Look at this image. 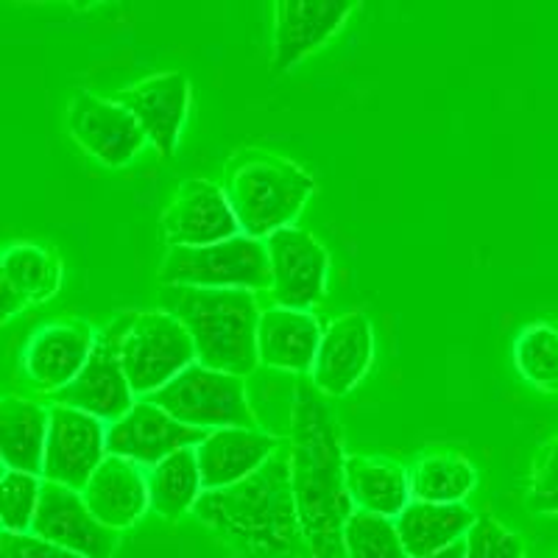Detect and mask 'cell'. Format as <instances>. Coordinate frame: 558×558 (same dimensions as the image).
Wrapping results in <instances>:
<instances>
[{
    "label": "cell",
    "mask_w": 558,
    "mask_h": 558,
    "mask_svg": "<svg viewBox=\"0 0 558 558\" xmlns=\"http://www.w3.org/2000/svg\"><path fill=\"white\" fill-rule=\"evenodd\" d=\"M204 495L202 470H198L196 447H184L166 461L148 470V497L151 508L162 520H179L193 514L196 502Z\"/></svg>",
    "instance_id": "26"
},
{
    "label": "cell",
    "mask_w": 558,
    "mask_h": 558,
    "mask_svg": "<svg viewBox=\"0 0 558 558\" xmlns=\"http://www.w3.org/2000/svg\"><path fill=\"white\" fill-rule=\"evenodd\" d=\"M375 361V327L366 313H347L324 330L311 383L324 397H343L357 388Z\"/></svg>",
    "instance_id": "16"
},
{
    "label": "cell",
    "mask_w": 558,
    "mask_h": 558,
    "mask_svg": "<svg viewBox=\"0 0 558 558\" xmlns=\"http://www.w3.org/2000/svg\"><path fill=\"white\" fill-rule=\"evenodd\" d=\"M411 497L422 502H463L475 492L477 470L461 452H427L408 466Z\"/></svg>",
    "instance_id": "27"
},
{
    "label": "cell",
    "mask_w": 558,
    "mask_h": 558,
    "mask_svg": "<svg viewBox=\"0 0 558 558\" xmlns=\"http://www.w3.org/2000/svg\"><path fill=\"white\" fill-rule=\"evenodd\" d=\"M121 363L134 397H151L196 363V347L171 313L140 311L129 316Z\"/></svg>",
    "instance_id": "7"
},
{
    "label": "cell",
    "mask_w": 558,
    "mask_h": 558,
    "mask_svg": "<svg viewBox=\"0 0 558 558\" xmlns=\"http://www.w3.org/2000/svg\"><path fill=\"white\" fill-rule=\"evenodd\" d=\"M347 558H408L397 522L386 517L355 511L343 531Z\"/></svg>",
    "instance_id": "29"
},
{
    "label": "cell",
    "mask_w": 558,
    "mask_h": 558,
    "mask_svg": "<svg viewBox=\"0 0 558 558\" xmlns=\"http://www.w3.org/2000/svg\"><path fill=\"white\" fill-rule=\"evenodd\" d=\"M43 497V477L3 470L0 481V525L7 533H32Z\"/></svg>",
    "instance_id": "30"
},
{
    "label": "cell",
    "mask_w": 558,
    "mask_h": 558,
    "mask_svg": "<svg viewBox=\"0 0 558 558\" xmlns=\"http://www.w3.org/2000/svg\"><path fill=\"white\" fill-rule=\"evenodd\" d=\"M322 324L311 311H288V307H266L257 330V355L260 366L311 375L322 347Z\"/></svg>",
    "instance_id": "21"
},
{
    "label": "cell",
    "mask_w": 558,
    "mask_h": 558,
    "mask_svg": "<svg viewBox=\"0 0 558 558\" xmlns=\"http://www.w3.org/2000/svg\"><path fill=\"white\" fill-rule=\"evenodd\" d=\"M463 542H466V558H525L520 536L488 514H477Z\"/></svg>",
    "instance_id": "32"
},
{
    "label": "cell",
    "mask_w": 558,
    "mask_h": 558,
    "mask_svg": "<svg viewBox=\"0 0 558 558\" xmlns=\"http://www.w3.org/2000/svg\"><path fill=\"white\" fill-rule=\"evenodd\" d=\"M357 3H274V70L286 73L343 28Z\"/></svg>",
    "instance_id": "18"
},
{
    "label": "cell",
    "mask_w": 558,
    "mask_h": 558,
    "mask_svg": "<svg viewBox=\"0 0 558 558\" xmlns=\"http://www.w3.org/2000/svg\"><path fill=\"white\" fill-rule=\"evenodd\" d=\"M271 268V302L288 311H313L327 296L330 254L318 238L299 227H288L266 238Z\"/></svg>",
    "instance_id": "9"
},
{
    "label": "cell",
    "mask_w": 558,
    "mask_h": 558,
    "mask_svg": "<svg viewBox=\"0 0 558 558\" xmlns=\"http://www.w3.org/2000/svg\"><path fill=\"white\" fill-rule=\"evenodd\" d=\"M288 445L299 525L311 558H347L343 531L355 514L347 488V452L338 418L311 380L293 388Z\"/></svg>",
    "instance_id": "1"
},
{
    "label": "cell",
    "mask_w": 558,
    "mask_h": 558,
    "mask_svg": "<svg viewBox=\"0 0 558 558\" xmlns=\"http://www.w3.org/2000/svg\"><path fill=\"white\" fill-rule=\"evenodd\" d=\"M418 558H466V542H456L452 547H447V550H438V553H430V556H418Z\"/></svg>",
    "instance_id": "34"
},
{
    "label": "cell",
    "mask_w": 558,
    "mask_h": 558,
    "mask_svg": "<svg viewBox=\"0 0 558 558\" xmlns=\"http://www.w3.org/2000/svg\"><path fill=\"white\" fill-rule=\"evenodd\" d=\"M96 343L98 332L89 324L76 318L48 322L28 338L23 349V372L37 391L53 397L82 375Z\"/></svg>",
    "instance_id": "14"
},
{
    "label": "cell",
    "mask_w": 558,
    "mask_h": 558,
    "mask_svg": "<svg viewBox=\"0 0 558 558\" xmlns=\"http://www.w3.org/2000/svg\"><path fill=\"white\" fill-rule=\"evenodd\" d=\"M68 129L78 146L107 168L132 162L140 148L148 143L143 126L126 107H121L114 98H98L87 93L70 104Z\"/></svg>",
    "instance_id": "13"
},
{
    "label": "cell",
    "mask_w": 558,
    "mask_h": 558,
    "mask_svg": "<svg viewBox=\"0 0 558 558\" xmlns=\"http://www.w3.org/2000/svg\"><path fill=\"white\" fill-rule=\"evenodd\" d=\"M0 553L9 558H82L34 533H0Z\"/></svg>",
    "instance_id": "33"
},
{
    "label": "cell",
    "mask_w": 558,
    "mask_h": 558,
    "mask_svg": "<svg viewBox=\"0 0 558 558\" xmlns=\"http://www.w3.org/2000/svg\"><path fill=\"white\" fill-rule=\"evenodd\" d=\"M279 450H282V441L263 427L260 430L223 427V430L207 433V438L196 447L204 492L229 488L246 481L260 466H266Z\"/></svg>",
    "instance_id": "19"
},
{
    "label": "cell",
    "mask_w": 558,
    "mask_h": 558,
    "mask_svg": "<svg viewBox=\"0 0 558 558\" xmlns=\"http://www.w3.org/2000/svg\"><path fill=\"white\" fill-rule=\"evenodd\" d=\"M148 400L168 416L196 430H223V427H248L260 430V418L248 402L246 380L227 372H216L202 363L184 368L177 380L159 388Z\"/></svg>",
    "instance_id": "6"
},
{
    "label": "cell",
    "mask_w": 558,
    "mask_h": 558,
    "mask_svg": "<svg viewBox=\"0 0 558 558\" xmlns=\"http://www.w3.org/2000/svg\"><path fill=\"white\" fill-rule=\"evenodd\" d=\"M162 311L182 322L196 347V363L246 380L260 366V305L252 291L162 286Z\"/></svg>",
    "instance_id": "3"
},
{
    "label": "cell",
    "mask_w": 558,
    "mask_h": 558,
    "mask_svg": "<svg viewBox=\"0 0 558 558\" xmlns=\"http://www.w3.org/2000/svg\"><path fill=\"white\" fill-rule=\"evenodd\" d=\"M514 366L536 391L558 393V327L533 322L514 341Z\"/></svg>",
    "instance_id": "28"
},
{
    "label": "cell",
    "mask_w": 558,
    "mask_h": 558,
    "mask_svg": "<svg viewBox=\"0 0 558 558\" xmlns=\"http://www.w3.org/2000/svg\"><path fill=\"white\" fill-rule=\"evenodd\" d=\"M347 488L355 511L386 520H397L413 500L408 466L383 456H347Z\"/></svg>",
    "instance_id": "24"
},
{
    "label": "cell",
    "mask_w": 558,
    "mask_h": 558,
    "mask_svg": "<svg viewBox=\"0 0 558 558\" xmlns=\"http://www.w3.org/2000/svg\"><path fill=\"white\" fill-rule=\"evenodd\" d=\"M193 514L241 558H311L299 525L288 447L246 481L204 492Z\"/></svg>",
    "instance_id": "2"
},
{
    "label": "cell",
    "mask_w": 558,
    "mask_h": 558,
    "mask_svg": "<svg viewBox=\"0 0 558 558\" xmlns=\"http://www.w3.org/2000/svg\"><path fill=\"white\" fill-rule=\"evenodd\" d=\"M129 316L132 313H123V316L109 324L107 330L98 332V343L93 349V355H89L87 366L82 368V375L68 388L53 393V405L76 408V411L101 418L104 425H112V422H118V418L132 411L137 400H134V391L129 386L121 363V341L126 336Z\"/></svg>",
    "instance_id": "8"
},
{
    "label": "cell",
    "mask_w": 558,
    "mask_h": 558,
    "mask_svg": "<svg viewBox=\"0 0 558 558\" xmlns=\"http://www.w3.org/2000/svg\"><path fill=\"white\" fill-rule=\"evenodd\" d=\"M0 558H9V556H3V553H0Z\"/></svg>",
    "instance_id": "35"
},
{
    "label": "cell",
    "mask_w": 558,
    "mask_h": 558,
    "mask_svg": "<svg viewBox=\"0 0 558 558\" xmlns=\"http://www.w3.org/2000/svg\"><path fill=\"white\" fill-rule=\"evenodd\" d=\"M162 286L179 288H213V291H252L271 288L266 241L235 235L213 246H177L168 248L162 268Z\"/></svg>",
    "instance_id": "5"
},
{
    "label": "cell",
    "mask_w": 558,
    "mask_h": 558,
    "mask_svg": "<svg viewBox=\"0 0 558 558\" xmlns=\"http://www.w3.org/2000/svg\"><path fill=\"white\" fill-rule=\"evenodd\" d=\"M104 461H107V425L101 418L51 402L43 481L84 492Z\"/></svg>",
    "instance_id": "10"
},
{
    "label": "cell",
    "mask_w": 558,
    "mask_h": 558,
    "mask_svg": "<svg viewBox=\"0 0 558 558\" xmlns=\"http://www.w3.org/2000/svg\"><path fill=\"white\" fill-rule=\"evenodd\" d=\"M32 533L82 558H112L118 547V531H109L93 517L82 492L48 481H43Z\"/></svg>",
    "instance_id": "15"
},
{
    "label": "cell",
    "mask_w": 558,
    "mask_h": 558,
    "mask_svg": "<svg viewBox=\"0 0 558 558\" xmlns=\"http://www.w3.org/2000/svg\"><path fill=\"white\" fill-rule=\"evenodd\" d=\"M204 438L207 430L182 425L162 408L154 405L148 397H143L134 402L126 416L107 425V456L126 458L137 466L154 470L159 461H166L184 447H198Z\"/></svg>",
    "instance_id": "11"
},
{
    "label": "cell",
    "mask_w": 558,
    "mask_h": 558,
    "mask_svg": "<svg viewBox=\"0 0 558 558\" xmlns=\"http://www.w3.org/2000/svg\"><path fill=\"white\" fill-rule=\"evenodd\" d=\"M82 497L93 517L109 531L118 533L143 520V514L151 508L148 475L143 472V466L114 456H107L96 475L89 477Z\"/></svg>",
    "instance_id": "20"
},
{
    "label": "cell",
    "mask_w": 558,
    "mask_h": 558,
    "mask_svg": "<svg viewBox=\"0 0 558 558\" xmlns=\"http://www.w3.org/2000/svg\"><path fill=\"white\" fill-rule=\"evenodd\" d=\"M223 193L241 223L243 235L266 241L279 229L293 227L316 182L302 166L279 154L246 148L227 166Z\"/></svg>",
    "instance_id": "4"
},
{
    "label": "cell",
    "mask_w": 558,
    "mask_h": 558,
    "mask_svg": "<svg viewBox=\"0 0 558 558\" xmlns=\"http://www.w3.org/2000/svg\"><path fill=\"white\" fill-rule=\"evenodd\" d=\"M3 279H0V311L3 322L23 307L51 299L62 286V263L51 248L37 243H12L3 252Z\"/></svg>",
    "instance_id": "22"
},
{
    "label": "cell",
    "mask_w": 558,
    "mask_h": 558,
    "mask_svg": "<svg viewBox=\"0 0 558 558\" xmlns=\"http://www.w3.org/2000/svg\"><path fill=\"white\" fill-rule=\"evenodd\" d=\"M556 558H558V556H556Z\"/></svg>",
    "instance_id": "36"
},
{
    "label": "cell",
    "mask_w": 558,
    "mask_h": 558,
    "mask_svg": "<svg viewBox=\"0 0 558 558\" xmlns=\"http://www.w3.org/2000/svg\"><path fill=\"white\" fill-rule=\"evenodd\" d=\"M525 502L533 514H558V433L547 438L542 450L536 452V458H533Z\"/></svg>",
    "instance_id": "31"
},
{
    "label": "cell",
    "mask_w": 558,
    "mask_h": 558,
    "mask_svg": "<svg viewBox=\"0 0 558 558\" xmlns=\"http://www.w3.org/2000/svg\"><path fill=\"white\" fill-rule=\"evenodd\" d=\"M168 248L177 246H213L241 235V223L229 207L221 184L209 179H187L173 193L171 204L162 213Z\"/></svg>",
    "instance_id": "12"
},
{
    "label": "cell",
    "mask_w": 558,
    "mask_h": 558,
    "mask_svg": "<svg viewBox=\"0 0 558 558\" xmlns=\"http://www.w3.org/2000/svg\"><path fill=\"white\" fill-rule=\"evenodd\" d=\"M114 101L126 107L162 157L177 151L184 121L191 112V82L182 73H157L121 89Z\"/></svg>",
    "instance_id": "17"
},
{
    "label": "cell",
    "mask_w": 558,
    "mask_h": 558,
    "mask_svg": "<svg viewBox=\"0 0 558 558\" xmlns=\"http://www.w3.org/2000/svg\"><path fill=\"white\" fill-rule=\"evenodd\" d=\"M51 405L7 393L0 402V461L3 470L43 477Z\"/></svg>",
    "instance_id": "23"
},
{
    "label": "cell",
    "mask_w": 558,
    "mask_h": 558,
    "mask_svg": "<svg viewBox=\"0 0 558 558\" xmlns=\"http://www.w3.org/2000/svg\"><path fill=\"white\" fill-rule=\"evenodd\" d=\"M475 520L477 514L466 502L445 506V502L411 500L393 522H397L408 558H418L447 550L456 542H461L470 533V527L475 525Z\"/></svg>",
    "instance_id": "25"
}]
</instances>
